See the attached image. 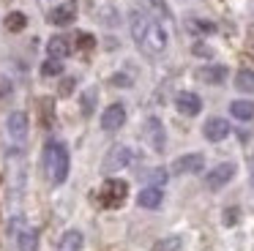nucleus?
I'll return each mask as SVG.
<instances>
[{"label": "nucleus", "mask_w": 254, "mask_h": 251, "mask_svg": "<svg viewBox=\"0 0 254 251\" xmlns=\"http://www.w3.org/2000/svg\"><path fill=\"white\" fill-rule=\"evenodd\" d=\"M161 199H164V194H161V188H156V186L142 188V191H139V196H137L139 207H148V210H156V207L161 205Z\"/></svg>", "instance_id": "16"}, {"label": "nucleus", "mask_w": 254, "mask_h": 251, "mask_svg": "<svg viewBox=\"0 0 254 251\" xmlns=\"http://www.w3.org/2000/svg\"><path fill=\"white\" fill-rule=\"evenodd\" d=\"M232 175H235V164H219V167H213L210 169L208 175H205V186H208V188H221V186H227L232 180Z\"/></svg>", "instance_id": "6"}, {"label": "nucleus", "mask_w": 254, "mask_h": 251, "mask_svg": "<svg viewBox=\"0 0 254 251\" xmlns=\"http://www.w3.org/2000/svg\"><path fill=\"white\" fill-rule=\"evenodd\" d=\"M126 196H128V183L126 180H118V178L104 180V186L99 191V202L104 207H121L126 202Z\"/></svg>", "instance_id": "3"}, {"label": "nucleus", "mask_w": 254, "mask_h": 251, "mask_svg": "<svg viewBox=\"0 0 254 251\" xmlns=\"http://www.w3.org/2000/svg\"><path fill=\"white\" fill-rule=\"evenodd\" d=\"M175 107H178V112H181V115L194 118V115H199V109H202V101H199L197 93H178Z\"/></svg>", "instance_id": "11"}, {"label": "nucleus", "mask_w": 254, "mask_h": 251, "mask_svg": "<svg viewBox=\"0 0 254 251\" xmlns=\"http://www.w3.org/2000/svg\"><path fill=\"white\" fill-rule=\"evenodd\" d=\"M246 52H249V55H252V58H254V33H252V36H249V44H246Z\"/></svg>", "instance_id": "30"}, {"label": "nucleus", "mask_w": 254, "mask_h": 251, "mask_svg": "<svg viewBox=\"0 0 254 251\" xmlns=\"http://www.w3.org/2000/svg\"><path fill=\"white\" fill-rule=\"evenodd\" d=\"M93 107H96V90L88 87L82 93V115H93Z\"/></svg>", "instance_id": "22"}, {"label": "nucleus", "mask_w": 254, "mask_h": 251, "mask_svg": "<svg viewBox=\"0 0 254 251\" xmlns=\"http://www.w3.org/2000/svg\"><path fill=\"white\" fill-rule=\"evenodd\" d=\"M126 120V107L123 104H110V107L101 112V128L104 131H118Z\"/></svg>", "instance_id": "8"}, {"label": "nucleus", "mask_w": 254, "mask_h": 251, "mask_svg": "<svg viewBox=\"0 0 254 251\" xmlns=\"http://www.w3.org/2000/svg\"><path fill=\"white\" fill-rule=\"evenodd\" d=\"M164 180H167V169H153L150 172V183H156V188H161Z\"/></svg>", "instance_id": "25"}, {"label": "nucleus", "mask_w": 254, "mask_h": 251, "mask_svg": "<svg viewBox=\"0 0 254 251\" xmlns=\"http://www.w3.org/2000/svg\"><path fill=\"white\" fill-rule=\"evenodd\" d=\"M44 169L52 186H61L68 178V150L63 142H47L44 147Z\"/></svg>", "instance_id": "2"}, {"label": "nucleus", "mask_w": 254, "mask_h": 251, "mask_svg": "<svg viewBox=\"0 0 254 251\" xmlns=\"http://www.w3.org/2000/svg\"><path fill=\"white\" fill-rule=\"evenodd\" d=\"M11 235L17 238L19 251H39V232L30 229V227H22L19 218H17V221H11Z\"/></svg>", "instance_id": "5"}, {"label": "nucleus", "mask_w": 254, "mask_h": 251, "mask_svg": "<svg viewBox=\"0 0 254 251\" xmlns=\"http://www.w3.org/2000/svg\"><path fill=\"white\" fill-rule=\"evenodd\" d=\"M25 25H28V16H25L22 11H11V14L6 16V30H11V33L25 30Z\"/></svg>", "instance_id": "20"}, {"label": "nucleus", "mask_w": 254, "mask_h": 251, "mask_svg": "<svg viewBox=\"0 0 254 251\" xmlns=\"http://www.w3.org/2000/svg\"><path fill=\"white\" fill-rule=\"evenodd\" d=\"M47 52H50V58L63 60V58H68V55H71V44H68L66 36H52L50 44H47Z\"/></svg>", "instance_id": "15"}, {"label": "nucleus", "mask_w": 254, "mask_h": 251, "mask_svg": "<svg viewBox=\"0 0 254 251\" xmlns=\"http://www.w3.org/2000/svg\"><path fill=\"white\" fill-rule=\"evenodd\" d=\"M71 90H74V79L66 76V79L61 82V96H71Z\"/></svg>", "instance_id": "26"}, {"label": "nucleus", "mask_w": 254, "mask_h": 251, "mask_svg": "<svg viewBox=\"0 0 254 251\" xmlns=\"http://www.w3.org/2000/svg\"><path fill=\"white\" fill-rule=\"evenodd\" d=\"M74 16H77V5H74V3H61V5H55V8L50 11V22H52V25H58V27L71 25Z\"/></svg>", "instance_id": "12"}, {"label": "nucleus", "mask_w": 254, "mask_h": 251, "mask_svg": "<svg viewBox=\"0 0 254 251\" xmlns=\"http://www.w3.org/2000/svg\"><path fill=\"white\" fill-rule=\"evenodd\" d=\"M112 85H123V87H128V85H131V79H128V76H123V74H118V76H112Z\"/></svg>", "instance_id": "29"}, {"label": "nucleus", "mask_w": 254, "mask_h": 251, "mask_svg": "<svg viewBox=\"0 0 254 251\" xmlns=\"http://www.w3.org/2000/svg\"><path fill=\"white\" fill-rule=\"evenodd\" d=\"M77 44H79V49H93V47H96V38L90 36V33H79V36H77Z\"/></svg>", "instance_id": "24"}, {"label": "nucleus", "mask_w": 254, "mask_h": 251, "mask_svg": "<svg viewBox=\"0 0 254 251\" xmlns=\"http://www.w3.org/2000/svg\"><path fill=\"white\" fill-rule=\"evenodd\" d=\"M82 243H85L82 232H77V229H68V232L63 235V240H61V249H63V251H79V249H82Z\"/></svg>", "instance_id": "17"}, {"label": "nucleus", "mask_w": 254, "mask_h": 251, "mask_svg": "<svg viewBox=\"0 0 254 251\" xmlns=\"http://www.w3.org/2000/svg\"><path fill=\"white\" fill-rule=\"evenodd\" d=\"M202 134H205L208 142H221L227 134H230V123H227L224 118H210L208 123H205Z\"/></svg>", "instance_id": "13"}, {"label": "nucleus", "mask_w": 254, "mask_h": 251, "mask_svg": "<svg viewBox=\"0 0 254 251\" xmlns=\"http://www.w3.org/2000/svg\"><path fill=\"white\" fill-rule=\"evenodd\" d=\"M202 167H205V158L199 153H189V156H181L172 164V172L175 175H197V172H202Z\"/></svg>", "instance_id": "9"}, {"label": "nucleus", "mask_w": 254, "mask_h": 251, "mask_svg": "<svg viewBox=\"0 0 254 251\" xmlns=\"http://www.w3.org/2000/svg\"><path fill=\"white\" fill-rule=\"evenodd\" d=\"M197 76L205 85H221V82L227 79V68L224 65H205V68L197 71Z\"/></svg>", "instance_id": "14"}, {"label": "nucleus", "mask_w": 254, "mask_h": 251, "mask_svg": "<svg viewBox=\"0 0 254 251\" xmlns=\"http://www.w3.org/2000/svg\"><path fill=\"white\" fill-rule=\"evenodd\" d=\"M194 27H199L202 33H213V30H216L213 22H205V19H197V22H194Z\"/></svg>", "instance_id": "28"}, {"label": "nucleus", "mask_w": 254, "mask_h": 251, "mask_svg": "<svg viewBox=\"0 0 254 251\" xmlns=\"http://www.w3.org/2000/svg\"><path fill=\"white\" fill-rule=\"evenodd\" d=\"M41 74H44V76H61V74H63V60H55V58L44 60V65H41Z\"/></svg>", "instance_id": "21"}, {"label": "nucleus", "mask_w": 254, "mask_h": 251, "mask_svg": "<svg viewBox=\"0 0 254 251\" xmlns=\"http://www.w3.org/2000/svg\"><path fill=\"white\" fill-rule=\"evenodd\" d=\"M6 128H8V136H11L14 142H25V136H28V115L11 112L6 120Z\"/></svg>", "instance_id": "10"}, {"label": "nucleus", "mask_w": 254, "mask_h": 251, "mask_svg": "<svg viewBox=\"0 0 254 251\" xmlns=\"http://www.w3.org/2000/svg\"><path fill=\"white\" fill-rule=\"evenodd\" d=\"M183 246L181 238H167V240H159L156 243V251H178Z\"/></svg>", "instance_id": "23"}, {"label": "nucleus", "mask_w": 254, "mask_h": 251, "mask_svg": "<svg viewBox=\"0 0 254 251\" xmlns=\"http://www.w3.org/2000/svg\"><path fill=\"white\" fill-rule=\"evenodd\" d=\"M128 25H131V36L134 41H137V47L142 49L145 55H161L167 49V30L159 25L156 19H150L148 14H142V11H131V16H128Z\"/></svg>", "instance_id": "1"}, {"label": "nucleus", "mask_w": 254, "mask_h": 251, "mask_svg": "<svg viewBox=\"0 0 254 251\" xmlns=\"http://www.w3.org/2000/svg\"><path fill=\"white\" fill-rule=\"evenodd\" d=\"M230 112H232V118H238V120H252L254 118V104L252 101H232Z\"/></svg>", "instance_id": "18"}, {"label": "nucleus", "mask_w": 254, "mask_h": 251, "mask_svg": "<svg viewBox=\"0 0 254 251\" xmlns=\"http://www.w3.org/2000/svg\"><path fill=\"white\" fill-rule=\"evenodd\" d=\"M145 139L150 142V147H153L156 153L164 150L167 131H164V126H161V120H159V118H148V120H145Z\"/></svg>", "instance_id": "7"}, {"label": "nucleus", "mask_w": 254, "mask_h": 251, "mask_svg": "<svg viewBox=\"0 0 254 251\" xmlns=\"http://www.w3.org/2000/svg\"><path fill=\"white\" fill-rule=\"evenodd\" d=\"M131 164V147L126 145H115L110 153L104 156V164H101V169L104 172H118V169L128 167Z\"/></svg>", "instance_id": "4"}, {"label": "nucleus", "mask_w": 254, "mask_h": 251, "mask_svg": "<svg viewBox=\"0 0 254 251\" xmlns=\"http://www.w3.org/2000/svg\"><path fill=\"white\" fill-rule=\"evenodd\" d=\"M235 221H238V210H235V207H227V210H224V224H227V227H232Z\"/></svg>", "instance_id": "27"}, {"label": "nucleus", "mask_w": 254, "mask_h": 251, "mask_svg": "<svg viewBox=\"0 0 254 251\" xmlns=\"http://www.w3.org/2000/svg\"><path fill=\"white\" fill-rule=\"evenodd\" d=\"M235 87L243 93H254V71L252 68H241L235 74Z\"/></svg>", "instance_id": "19"}]
</instances>
